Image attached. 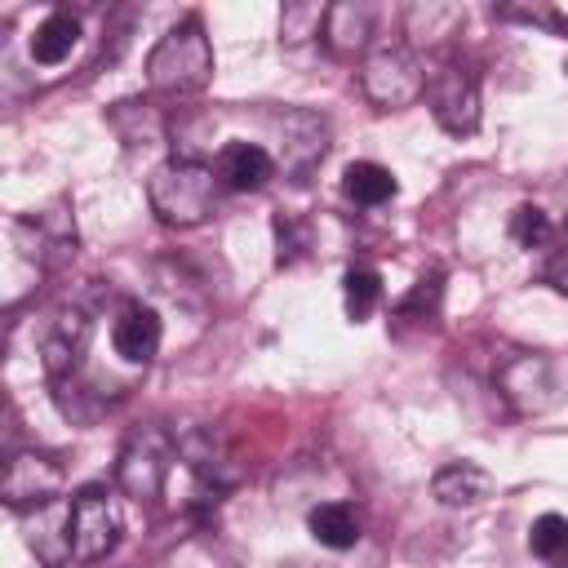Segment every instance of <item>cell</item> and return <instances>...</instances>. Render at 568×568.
Listing matches in <instances>:
<instances>
[{
  "instance_id": "d4e9b609",
  "label": "cell",
  "mask_w": 568,
  "mask_h": 568,
  "mask_svg": "<svg viewBox=\"0 0 568 568\" xmlns=\"http://www.w3.org/2000/svg\"><path fill=\"white\" fill-rule=\"evenodd\" d=\"M462 22L457 4H413L408 9V36H453Z\"/></svg>"
},
{
  "instance_id": "ac0fdd59",
  "label": "cell",
  "mask_w": 568,
  "mask_h": 568,
  "mask_svg": "<svg viewBox=\"0 0 568 568\" xmlns=\"http://www.w3.org/2000/svg\"><path fill=\"white\" fill-rule=\"evenodd\" d=\"M75 40H80V18L67 13V9H58V13H49V18L36 27V36H31V58H36L40 67H58V62L71 58Z\"/></svg>"
},
{
  "instance_id": "30bf717a",
  "label": "cell",
  "mask_w": 568,
  "mask_h": 568,
  "mask_svg": "<svg viewBox=\"0 0 568 568\" xmlns=\"http://www.w3.org/2000/svg\"><path fill=\"white\" fill-rule=\"evenodd\" d=\"M164 475H169V439L164 430H138L124 453H120V466H115V479L129 497H155L164 488Z\"/></svg>"
},
{
  "instance_id": "4fadbf2b",
  "label": "cell",
  "mask_w": 568,
  "mask_h": 568,
  "mask_svg": "<svg viewBox=\"0 0 568 568\" xmlns=\"http://www.w3.org/2000/svg\"><path fill=\"white\" fill-rule=\"evenodd\" d=\"M373 22H377L373 4H364V0H342V4H328L320 40L328 44L333 58H355V53L368 49V40H373Z\"/></svg>"
},
{
  "instance_id": "2e32d148",
  "label": "cell",
  "mask_w": 568,
  "mask_h": 568,
  "mask_svg": "<svg viewBox=\"0 0 568 568\" xmlns=\"http://www.w3.org/2000/svg\"><path fill=\"white\" fill-rule=\"evenodd\" d=\"M430 493H435V501H439V506L466 510V506L488 501V493H493V475H488L479 462L462 457V462H448V466H439V470H435Z\"/></svg>"
},
{
  "instance_id": "ba28073f",
  "label": "cell",
  "mask_w": 568,
  "mask_h": 568,
  "mask_svg": "<svg viewBox=\"0 0 568 568\" xmlns=\"http://www.w3.org/2000/svg\"><path fill=\"white\" fill-rule=\"evenodd\" d=\"M13 240L40 266H62L67 257H75V222H71L67 204H49L40 213L18 217L13 222Z\"/></svg>"
},
{
  "instance_id": "8fae6325",
  "label": "cell",
  "mask_w": 568,
  "mask_h": 568,
  "mask_svg": "<svg viewBox=\"0 0 568 568\" xmlns=\"http://www.w3.org/2000/svg\"><path fill=\"white\" fill-rule=\"evenodd\" d=\"M328 151V124L315 111H288L280 120V160L288 173H311Z\"/></svg>"
},
{
  "instance_id": "8992f818",
  "label": "cell",
  "mask_w": 568,
  "mask_h": 568,
  "mask_svg": "<svg viewBox=\"0 0 568 568\" xmlns=\"http://www.w3.org/2000/svg\"><path fill=\"white\" fill-rule=\"evenodd\" d=\"M497 390L519 417H537L559 399V377L555 364L537 351H515L497 364Z\"/></svg>"
},
{
  "instance_id": "7a4b0ae2",
  "label": "cell",
  "mask_w": 568,
  "mask_h": 568,
  "mask_svg": "<svg viewBox=\"0 0 568 568\" xmlns=\"http://www.w3.org/2000/svg\"><path fill=\"white\" fill-rule=\"evenodd\" d=\"M151 213L164 226H200L217 204V173L204 160H164L146 182Z\"/></svg>"
},
{
  "instance_id": "7c38bea8",
  "label": "cell",
  "mask_w": 568,
  "mask_h": 568,
  "mask_svg": "<svg viewBox=\"0 0 568 568\" xmlns=\"http://www.w3.org/2000/svg\"><path fill=\"white\" fill-rule=\"evenodd\" d=\"M27 546L44 568H67L71 564V510L67 497L31 510L27 519Z\"/></svg>"
},
{
  "instance_id": "9a60e30c",
  "label": "cell",
  "mask_w": 568,
  "mask_h": 568,
  "mask_svg": "<svg viewBox=\"0 0 568 568\" xmlns=\"http://www.w3.org/2000/svg\"><path fill=\"white\" fill-rule=\"evenodd\" d=\"M111 346L124 364H151L155 351H160V315L142 302L124 306L111 324Z\"/></svg>"
},
{
  "instance_id": "277c9868",
  "label": "cell",
  "mask_w": 568,
  "mask_h": 568,
  "mask_svg": "<svg viewBox=\"0 0 568 568\" xmlns=\"http://www.w3.org/2000/svg\"><path fill=\"white\" fill-rule=\"evenodd\" d=\"M426 106L435 124L453 138H466L479 129V75L462 58H444L435 71H426Z\"/></svg>"
},
{
  "instance_id": "484cf974",
  "label": "cell",
  "mask_w": 568,
  "mask_h": 568,
  "mask_svg": "<svg viewBox=\"0 0 568 568\" xmlns=\"http://www.w3.org/2000/svg\"><path fill=\"white\" fill-rule=\"evenodd\" d=\"M439 293H444V280L439 275H422L417 284H413V293L395 306V320H435V311H439Z\"/></svg>"
},
{
  "instance_id": "83f0119b",
  "label": "cell",
  "mask_w": 568,
  "mask_h": 568,
  "mask_svg": "<svg viewBox=\"0 0 568 568\" xmlns=\"http://www.w3.org/2000/svg\"><path fill=\"white\" fill-rule=\"evenodd\" d=\"M541 280H546L555 293L568 297V244H559V248L546 253V262H541Z\"/></svg>"
},
{
  "instance_id": "cb8c5ba5",
  "label": "cell",
  "mask_w": 568,
  "mask_h": 568,
  "mask_svg": "<svg viewBox=\"0 0 568 568\" xmlns=\"http://www.w3.org/2000/svg\"><path fill=\"white\" fill-rule=\"evenodd\" d=\"M510 240L519 244V248H546L550 240H555V226H550V217H546V209H537V204H519L515 213H510Z\"/></svg>"
},
{
  "instance_id": "7402d4cb",
  "label": "cell",
  "mask_w": 568,
  "mask_h": 568,
  "mask_svg": "<svg viewBox=\"0 0 568 568\" xmlns=\"http://www.w3.org/2000/svg\"><path fill=\"white\" fill-rule=\"evenodd\" d=\"M315 244V231L306 217L297 213H280L275 217V266H297Z\"/></svg>"
},
{
  "instance_id": "603a6c76",
  "label": "cell",
  "mask_w": 568,
  "mask_h": 568,
  "mask_svg": "<svg viewBox=\"0 0 568 568\" xmlns=\"http://www.w3.org/2000/svg\"><path fill=\"white\" fill-rule=\"evenodd\" d=\"M324 13H328V4H315V0L284 4V13H280V40L284 44H302V40L320 36L324 31Z\"/></svg>"
},
{
  "instance_id": "52a82bcc",
  "label": "cell",
  "mask_w": 568,
  "mask_h": 568,
  "mask_svg": "<svg viewBox=\"0 0 568 568\" xmlns=\"http://www.w3.org/2000/svg\"><path fill=\"white\" fill-rule=\"evenodd\" d=\"M58 488H62V466L49 453H36V448L9 453L4 479H0V497L9 510H18V515L40 510V506L58 501Z\"/></svg>"
},
{
  "instance_id": "4316f807",
  "label": "cell",
  "mask_w": 568,
  "mask_h": 568,
  "mask_svg": "<svg viewBox=\"0 0 568 568\" xmlns=\"http://www.w3.org/2000/svg\"><path fill=\"white\" fill-rule=\"evenodd\" d=\"M493 13L501 22H528V27H546L550 36H568V18L555 4H501Z\"/></svg>"
},
{
  "instance_id": "5bb4252c",
  "label": "cell",
  "mask_w": 568,
  "mask_h": 568,
  "mask_svg": "<svg viewBox=\"0 0 568 568\" xmlns=\"http://www.w3.org/2000/svg\"><path fill=\"white\" fill-rule=\"evenodd\" d=\"M213 173L226 191H262L275 178V160L257 142H226L213 160Z\"/></svg>"
},
{
  "instance_id": "e0dca14e",
  "label": "cell",
  "mask_w": 568,
  "mask_h": 568,
  "mask_svg": "<svg viewBox=\"0 0 568 568\" xmlns=\"http://www.w3.org/2000/svg\"><path fill=\"white\" fill-rule=\"evenodd\" d=\"M306 528L328 550H351L359 541V515L351 501H320L306 510Z\"/></svg>"
},
{
  "instance_id": "d6986e66",
  "label": "cell",
  "mask_w": 568,
  "mask_h": 568,
  "mask_svg": "<svg viewBox=\"0 0 568 568\" xmlns=\"http://www.w3.org/2000/svg\"><path fill=\"white\" fill-rule=\"evenodd\" d=\"M342 195H346L351 204L377 209V204H386V200L395 195V173L382 169V164H373V160H351V164L342 169Z\"/></svg>"
},
{
  "instance_id": "ffe728a7",
  "label": "cell",
  "mask_w": 568,
  "mask_h": 568,
  "mask_svg": "<svg viewBox=\"0 0 568 568\" xmlns=\"http://www.w3.org/2000/svg\"><path fill=\"white\" fill-rule=\"evenodd\" d=\"M342 302H346V315L355 324H364L382 302V275L373 266H351L342 275Z\"/></svg>"
},
{
  "instance_id": "44dd1931",
  "label": "cell",
  "mask_w": 568,
  "mask_h": 568,
  "mask_svg": "<svg viewBox=\"0 0 568 568\" xmlns=\"http://www.w3.org/2000/svg\"><path fill=\"white\" fill-rule=\"evenodd\" d=\"M528 550L546 568H568V519L564 515H541L528 528Z\"/></svg>"
},
{
  "instance_id": "9c48e42d",
  "label": "cell",
  "mask_w": 568,
  "mask_h": 568,
  "mask_svg": "<svg viewBox=\"0 0 568 568\" xmlns=\"http://www.w3.org/2000/svg\"><path fill=\"white\" fill-rule=\"evenodd\" d=\"M89 333H93V320L80 311V306H62L44 337H40V364L49 373V382H67V377H80V359L89 351Z\"/></svg>"
},
{
  "instance_id": "5b68a950",
  "label": "cell",
  "mask_w": 568,
  "mask_h": 568,
  "mask_svg": "<svg viewBox=\"0 0 568 568\" xmlns=\"http://www.w3.org/2000/svg\"><path fill=\"white\" fill-rule=\"evenodd\" d=\"M359 89H364V98L377 111H399V106H408V102H417L426 93V71H422V62H417L413 49L386 44V49H373L364 58Z\"/></svg>"
},
{
  "instance_id": "3957f363",
  "label": "cell",
  "mask_w": 568,
  "mask_h": 568,
  "mask_svg": "<svg viewBox=\"0 0 568 568\" xmlns=\"http://www.w3.org/2000/svg\"><path fill=\"white\" fill-rule=\"evenodd\" d=\"M67 510H71V564L106 559L124 532V515H120L115 493L102 484H84L67 497Z\"/></svg>"
},
{
  "instance_id": "6da1fadb",
  "label": "cell",
  "mask_w": 568,
  "mask_h": 568,
  "mask_svg": "<svg viewBox=\"0 0 568 568\" xmlns=\"http://www.w3.org/2000/svg\"><path fill=\"white\" fill-rule=\"evenodd\" d=\"M213 80V44L200 18L169 27L146 53V84L164 98H191Z\"/></svg>"
}]
</instances>
